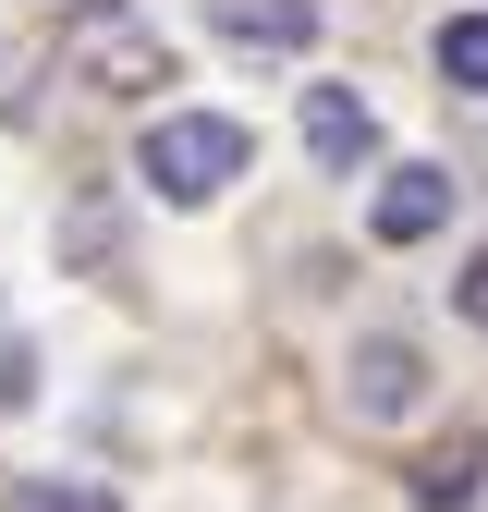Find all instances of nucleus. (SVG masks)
I'll list each match as a JSON object with an SVG mask.
<instances>
[{"label":"nucleus","mask_w":488,"mask_h":512,"mask_svg":"<svg viewBox=\"0 0 488 512\" xmlns=\"http://www.w3.org/2000/svg\"><path fill=\"white\" fill-rule=\"evenodd\" d=\"M464 317H488V256H476V281H464Z\"/></svg>","instance_id":"9b49d317"},{"label":"nucleus","mask_w":488,"mask_h":512,"mask_svg":"<svg viewBox=\"0 0 488 512\" xmlns=\"http://www.w3.org/2000/svg\"><path fill=\"white\" fill-rule=\"evenodd\" d=\"M452 220V171H427V159H403L391 183H379V244H427Z\"/></svg>","instance_id":"20e7f679"},{"label":"nucleus","mask_w":488,"mask_h":512,"mask_svg":"<svg viewBox=\"0 0 488 512\" xmlns=\"http://www.w3.org/2000/svg\"><path fill=\"white\" fill-rule=\"evenodd\" d=\"M135 171L159 183L171 208H208L220 183H244V122H220V110H159L147 147H135Z\"/></svg>","instance_id":"f03ea898"},{"label":"nucleus","mask_w":488,"mask_h":512,"mask_svg":"<svg viewBox=\"0 0 488 512\" xmlns=\"http://www.w3.org/2000/svg\"><path fill=\"white\" fill-rule=\"evenodd\" d=\"M415 403V342H354V415H403Z\"/></svg>","instance_id":"423d86ee"},{"label":"nucleus","mask_w":488,"mask_h":512,"mask_svg":"<svg viewBox=\"0 0 488 512\" xmlns=\"http://www.w3.org/2000/svg\"><path fill=\"white\" fill-rule=\"evenodd\" d=\"M61 74L98 86V98H159L171 86V37L135 0H74V13H61Z\"/></svg>","instance_id":"f257e3e1"},{"label":"nucleus","mask_w":488,"mask_h":512,"mask_svg":"<svg viewBox=\"0 0 488 512\" xmlns=\"http://www.w3.org/2000/svg\"><path fill=\"white\" fill-rule=\"evenodd\" d=\"M305 147H318L330 171H354V159H379V110H366L354 86H305Z\"/></svg>","instance_id":"7ed1b4c3"},{"label":"nucleus","mask_w":488,"mask_h":512,"mask_svg":"<svg viewBox=\"0 0 488 512\" xmlns=\"http://www.w3.org/2000/svg\"><path fill=\"white\" fill-rule=\"evenodd\" d=\"M208 25L244 37V49H305L318 37V0H208Z\"/></svg>","instance_id":"39448f33"},{"label":"nucleus","mask_w":488,"mask_h":512,"mask_svg":"<svg viewBox=\"0 0 488 512\" xmlns=\"http://www.w3.org/2000/svg\"><path fill=\"white\" fill-rule=\"evenodd\" d=\"M13 512H110V488H98V476H25Z\"/></svg>","instance_id":"1a4fd4ad"},{"label":"nucleus","mask_w":488,"mask_h":512,"mask_svg":"<svg viewBox=\"0 0 488 512\" xmlns=\"http://www.w3.org/2000/svg\"><path fill=\"white\" fill-rule=\"evenodd\" d=\"M476 488H488V439H440V452L415 464V500H427V512H464Z\"/></svg>","instance_id":"0eeeda50"},{"label":"nucleus","mask_w":488,"mask_h":512,"mask_svg":"<svg viewBox=\"0 0 488 512\" xmlns=\"http://www.w3.org/2000/svg\"><path fill=\"white\" fill-rule=\"evenodd\" d=\"M25 391H37V354H25V342H0V415H13Z\"/></svg>","instance_id":"9d476101"},{"label":"nucleus","mask_w":488,"mask_h":512,"mask_svg":"<svg viewBox=\"0 0 488 512\" xmlns=\"http://www.w3.org/2000/svg\"><path fill=\"white\" fill-rule=\"evenodd\" d=\"M440 74H452L464 98L488 86V13H452V25H440Z\"/></svg>","instance_id":"6e6552de"}]
</instances>
